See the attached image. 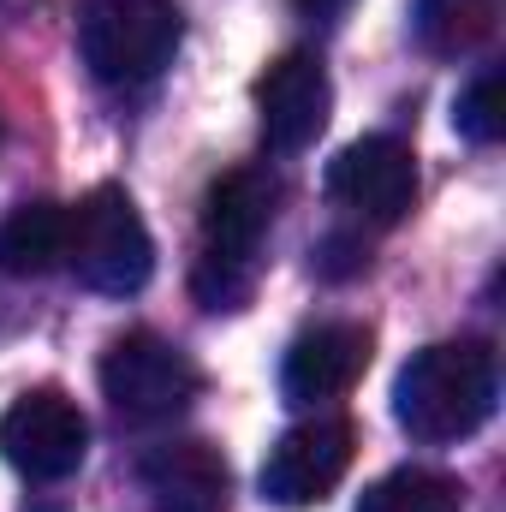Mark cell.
I'll use <instances>...</instances> for the list:
<instances>
[{
	"instance_id": "obj_16",
	"label": "cell",
	"mask_w": 506,
	"mask_h": 512,
	"mask_svg": "<svg viewBox=\"0 0 506 512\" xmlns=\"http://www.w3.org/2000/svg\"><path fill=\"white\" fill-rule=\"evenodd\" d=\"M346 6H352V0H292V12H298L304 24H322V30H328V24H340V18H346Z\"/></svg>"
},
{
	"instance_id": "obj_17",
	"label": "cell",
	"mask_w": 506,
	"mask_h": 512,
	"mask_svg": "<svg viewBox=\"0 0 506 512\" xmlns=\"http://www.w3.org/2000/svg\"><path fill=\"white\" fill-rule=\"evenodd\" d=\"M0 24H12V0H0Z\"/></svg>"
},
{
	"instance_id": "obj_5",
	"label": "cell",
	"mask_w": 506,
	"mask_h": 512,
	"mask_svg": "<svg viewBox=\"0 0 506 512\" xmlns=\"http://www.w3.org/2000/svg\"><path fill=\"white\" fill-rule=\"evenodd\" d=\"M197 387H203L197 364L149 328L120 334L102 352V393L126 423H173L179 411H191Z\"/></svg>"
},
{
	"instance_id": "obj_3",
	"label": "cell",
	"mask_w": 506,
	"mask_h": 512,
	"mask_svg": "<svg viewBox=\"0 0 506 512\" xmlns=\"http://www.w3.org/2000/svg\"><path fill=\"white\" fill-rule=\"evenodd\" d=\"M185 18L173 0H84L78 6V60L96 84H149L173 66Z\"/></svg>"
},
{
	"instance_id": "obj_10",
	"label": "cell",
	"mask_w": 506,
	"mask_h": 512,
	"mask_svg": "<svg viewBox=\"0 0 506 512\" xmlns=\"http://www.w3.org/2000/svg\"><path fill=\"white\" fill-rule=\"evenodd\" d=\"M370 328L364 322H316L304 328L292 346H286V364H280V393L292 405H322V399H340L352 393L358 376L370 370Z\"/></svg>"
},
{
	"instance_id": "obj_1",
	"label": "cell",
	"mask_w": 506,
	"mask_h": 512,
	"mask_svg": "<svg viewBox=\"0 0 506 512\" xmlns=\"http://www.w3.org/2000/svg\"><path fill=\"white\" fill-rule=\"evenodd\" d=\"M495 399H501V370L483 340H435L405 358L393 382V417L411 441L447 447L477 435L495 417Z\"/></svg>"
},
{
	"instance_id": "obj_4",
	"label": "cell",
	"mask_w": 506,
	"mask_h": 512,
	"mask_svg": "<svg viewBox=\"0 0 506 512\" xmlns=\"http://www.w3.org/2000/svg\"><path fill=\"white\" fill-rule=\"evenodd\" d=\"M66 262L78 268V280L90 292H108V298L143 292V280L155 274V239H149L137 203L120 185H96L72 209V251H66Z\"/></svg>"
},
{
	"instance_id": "obj_2",
	"label": "cell",
	"mask_w": 506,
	"mask_h": 512,
	"mask_svg": "<svg viewBox=\"0 0 506 512\" xmlns=\"http://www.w3.org/2000/svg\"><path fill=\"white\" fill-rule=\"evenodd\" d=\"M280 185L262 167H233L203 197V256H197V298L209 310H239L251 298L256 251L274 227Z\"/></svg>"
},
{
	"instance_id": "obj_13",
	"label": "cell",
	"mask_w": 506,
	"mask_h": 512,
	"mask_svg": "<svg viewBox=\"0 0 506 512\" xmlns=\"http://www.w3.org/2000/svg\"><path fill=\"white\" fill-rule=\"evenodd\" d=\"M506 0H417L411 12V30L429 54L441 60H459V54H477L495 30H501Z\"/></svg>"
},
{
	"instance_id": "obj_15",
	"label": "cell",
	"mask_w": 506,
	"mask_h": 512,
	"mask_svg": "<svg viewBox=\"0 0 506 512\" xmlns=\"http://www.w3.org/2000/svg\"><path fill=\"white\" fill-rule=\"evenodd\" d=\"M453 126L459 137H471V143H495L501 137V72L495 66H483L465 90H459V108H453Z\"/></svg>"
},
{
	"instance_id": "obj_6",
	"label": "cell",
	"mask_w": 506,
	"mask_h": 512,
	"mask_svg": "<svg viewBox=\"0 0 506 512\" xmlns=\"http://www.w3.org/2000/svg\"><path fill=\"white\" fill-rule=\"evenodd\" d=\"M90 453V417L60 387H30L0 417V459L30 483H66Z\"/></svg>"
},
{
	"instance_id": "obj_11",
	"label": "cell",
	"mask_w": 506,
	"mask_h": 512,
	"mask_svg": "<svg viewBox=\"0 0 506 512\" xmlns=\"http://www.w3.org/2000/svg\"><path fill=\"white\" fill-rule=\"evenodd\" d=\"M149 512H227L233 501V471L221 447L209 441H161L137 465Z\"/></svg>"
},
{
	"instance_id": "obj_7",
	"label": "cell",
	"mask_w": 506,
	"mask_h": 512,
	"mask_svg": "<svg viewBox=\"0 0 506 512\" xmlns=\"http://www.w3.org/2000/svg\"><path fill=\"white\" fill-rule=\"evenodd\" d=\"M352 453H358V429L346 417H310V423L286 429L262 459V477H256L262 501L286 512L322 507L340 489V477L352 471Z\"/></svg>"
},
{
	"instance_id": "obj_12",
	"label": "cell",
	"mask_w": 506,
	"mask_h": 512,
	"mask_svg": "<svg viewBox=\"0 0 506 512\" xmlns=\"http://www.w3.org/2000/svg\"><path fill=\"white\" fill-rule=\"evenodd\" d=\"M72 251V209L60 203H18L6 221H0V274L12 280H42L54 268H66Z\"/></svg>"
},
{
	"instance_id": "obj_9",
	"label": "cell",
	"mask_w": 506,
	"mask_h": 512,
	"mask_svg": "<svg viewBox=\"0 0 506 512\" xmlns=\"http://www.w3.org/2000/svg\"><path fill=\"white\" fill-rule=\"evenodd\" d=\"M328 114H334V84H328V66L310 48L280 54L256 78V120H262L268 149H280V155L310 149L328 126Z\"/></svg>"
},
{
	"instance_id": "obj_8",
	"label": "cell",
	"mask_w": 506,
	"mask_h": 512,
	"mask_svg": "<svg viewBox=\"0 0 506 512\" xmlns=\"http://www.w3.org/2000/svg\"><path fill=\"white\" fill-rule=\"evenodd\" d=\"M328 197L370 227H399L417 203V155L399 137H358L328 161Z\"/></svg>"
},
{
	"instance_id": "obj_14",
	"label": "cell",
	"mask_w": 506,
	"mask_h": 512,
	"mask_svg": "<svg viewBox=\"0 0 506 512\" xmlns=\"http://www.w3.org/2000/svg\"><path fill=\"white\" fill-rule=\"evenodd\" d=\"M358 512H465V489L447 471H423V465H399L381 483L364 489Z\"/></svg>"
}]
</instances>
